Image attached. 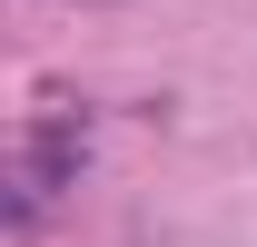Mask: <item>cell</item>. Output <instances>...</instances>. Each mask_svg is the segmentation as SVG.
Listing matches in <instances>:
<instances>
[{"instance_id":"cell-1","label":"cell","mask_w":257,"mask_h":247,"mask_svg":"<svg viewBox=\"0 0 257 247\" xmlns=\"http://www.w3.org/2000/svg\"><path fill=\"white\" fill-rule=\"evenodd\" d=\"M79 158H89V109L50 99V109L20 119V149H10V227H20V237L50 217L60 188H79Z\"/></svg>"}]
</instances>
